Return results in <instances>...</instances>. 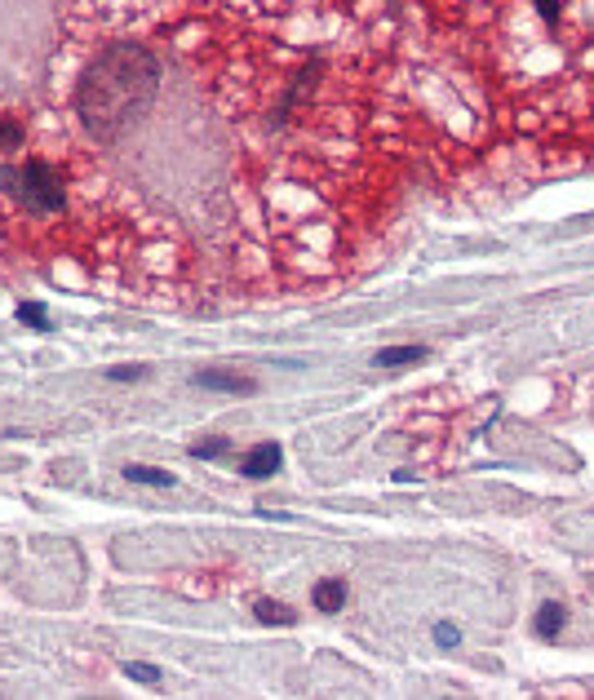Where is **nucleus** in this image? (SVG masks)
<instances>
[{
    "label": "nucleus",
    "mask_w": 594,
    "mask_h": 700,
    "mask_svg": "<svg viewBox=\"0 0 594 700\" xmlns=\"http://www.w3.org/2000/svg\"><path fill=\"white\" fill-rule=\"evenodd\" d=\"M125 222L107 173L54 116L0 107V275L76 266L89 280H120V253L138 249Z\"/></svg>",
    "instance_id": "1"
},
{
    "label": "nucleus",
    "mask_w": 594,
    "mask_h": 700,
    "mask_svg": "<svg viewBox=\"0 0 594 700\" xmlns=\"http://www.w3.org/2000/svg\"><path fill=\"white\" fill-rule=\"evenodd\" d=\"M160 58L142 40H107L76 85V120L89 142H120L151 111Z\"/></svg>",
    "instance_id": "2"
},
{
    "label": "nucleus",
    "mask_w": 594,
    "mask_h": 700,
    "mask_svg": "<svg viewBox=\"0 0 594 700\" xmlns=\"http://www.w3.org/2000/svg\"><path fill=\"white\" fill-rule=\"evenodd\" d=\"M191 386H196V390H227V395H253V390H258L249 377L222 373V368H200V373L191 377Z\"/></svg>",
    "instance_id": "3"
},
{
    "label": "nucleus",
    "mask_w": 594,
    "mask_h": 700,
    "mask_svg": "<svg viewBox=\"0 0 594 700\" xmlns=\"http://www.w3.org/2000/svg\"><path fill=\"white\" fill-rule=\"evenodd\" d=\"M280 461H284L280 444H262V448H253L249 457H244L240 475H244V479H271L275 470H280Z\"/></svg>",
    "instance_id": "4"
},
{
    "label": "nucleus",
    "mask_w": 594,
    "mask_h": 700,
    "mask_svg": "<svg viewBox=\"0 0 594 700\" xmlns=\"http://www.w3.org/2000/svg\"><path fill=\"white\" fill-rule=\"evenodd\" d=\"M426 359V346H386L373 355L377 368H404V364H422Z\"/></svg>",
    "instance_id": "5"
},
{
    "label": "nucleus",
    "mask_w": 594,
    "mask_h": 700,
    "mask_svg": "<svg viewBox=\"0 0 594 700\" xmlns=\"http://www.w3.org/2000/svg\"><path fill=\"white\" fill-rule=\"evenodd\" d=\"M253 616H258L262 625H293L297 621V612H293V607H284L280 599H258V603H253Z\"/></svg>",
    "instance_id": "6"
},
{
    "label": "nucleus",
    "mask_w": 594,
    "mask_h": 700,
    "mask_svg": "<svg viewBox=\"0 0 594 700\" xmlns=\"http://www.w3.org/2000/svg\"><path fill=\"white\" fill-rule=\"evenodd\" d=\"M311 599H315V607H324V612H337V607L346 603V585L342 581H315Z\"/></svg>",
    "instance_id": "7"
},
{
    "label": "nucleus",
    "mask_w": 594,
    "mask_h": 700,
    "mask_svg": "<svg viewBox=\"0 0 594 700\" xmlns=\"http://www.w3.org/2000/svg\"><path fill=\"white\" fill-rule=\"evenodd\" d=\"M563 621H568V616H563V603H546L537 612V621H532V630H537L541 638H555L563 630Z\"/></svg>",
    "instance_id": "8"
},
{
    "label": "nucleus",
    "mask_w": 594,
    "mask_h": 700,
    "mask_svg": "<svg viewBox=\"0 0 594 700\" xmlns=\"http://www.w3.org/2000/svg\"><path fill=\"white\" fill-rule=\"evenodd\" d=\"M125 479H129V483H151V488H173V475H169V470H151V466H129Z\"/></svg>",
    "instance_id": "9"
},
{
    "label": "nucleus",
    "mask_w": 594,
    "mask_h": 700,
    "mask_svg": "<svg viewBox=\"0 0 594 700\" xmlns=\"http://www.w3.org/2000/svg\"><path fill=\"white\" fill-rule=\"evenodd\" d=\"M227 452H231V439L213 435V439H200V444L191 448V457H196V461H213V457H227Z\"/></svg>",
    "instance_id": "10"
},
{
    "label": "nucleus",
    "mask_w": 594,
    "mask_h": 700,
    "mask_svg": "<svg viewBox=\"0 0 594 700\" xmlns=\"http://www.w3.org/2000/svg\"><path fill=\"white\" fill-rule=\"evenodd\" d=\"M18 319H23L27 328H36V333H45V328H49V311L40 302H23V306H18Z\"/></svg>",
    "instance_id": "11"
},
{
    "label": "nucleus",
    "mask_w": 594,
    "mask_h": 700,
    "mask_svg": "<svg viewBox=\"0 0 594 700\" xmlns=\"http://www.w3.org/2000/svg\"><path fill=\"white\" fill-rule=\"evenodd\" d=\"M125 674L133 678V683H142V687H156V683H160V669H156V665H147V661H129V665H125Z\"/></svg>",
    "instance_id": "12"
},
{
    "label": "nucleus",
    "mask_w": 594,
    "mask_h": 700,
    "mask_svg": "<svg viewBox=\"0 0 594 700\" xmlns=\"http://www.w3.org/2000/svg\"><path fill=\"white\" fill-rule=\"evenodd\" d=\"M111 382H142L147 377V364H120V368H107Z\"/></svg>",
    "instance_id": "13"
},
{
    "label": "nucleus",
    "mask_w": 594,
    "mask_h": 700,
    "mask_svg": "<svg viewBox=\"0 0 594 700\" xmlns=\"http://www.w3.org/2000/svg\"><path fill=\"white\" fill-rule=\"evenodd\" d=\"M532 5H537V14L546 18L550 27H559V14H563V0H532Z\"/></svg>",
    "instance_id": "14"
},
{
    "label": "nucleus",
    "mask_w": 594,
    "mask_h": 700,
    "mask_svg": "<svg viewBox=\"0 0 594 700\" xmlns=\"http://www.w3.org/2000/svg\"><path fill=\"white\" fill-rule=\"evenodd\" d=\"M435 638H439V647H457V630H453V625H435Z\"/></svg>",
    "instance_id": "15"
}]
</instances>
